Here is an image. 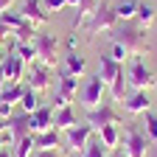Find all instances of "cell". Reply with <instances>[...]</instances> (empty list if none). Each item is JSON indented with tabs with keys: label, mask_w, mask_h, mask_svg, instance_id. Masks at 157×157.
Returning <instances> with one entry per match:
<instances>
[{
	"label": "cell",
	"mask_w": 157,
	"mask_h": 157,
	"mask_svg": "<svg viewBox=\"0 0 157 157\" xmlns=\"http://www.w3.org/2000/svg\"><path fill=\"white\" fill-rule=\"evenodd\" d=\"M109 42H118L124 45L132 56H143L149 51V39H146V31L137 28L135 23H118L109 34Z\"/></svg>",
	"instance_id": "1"
},
{
	"label": "cell",
	"mask_w": 157,
	"mask_h": 157,
	"mask_svg": "<svg viewBox=\"0 0 157 157\" xmlns=\"http://www.w3.org/2000/svg\"><path fill=\"white\" fill-rule=\"evenodd\" d=\"M126 82L132 90H149L157 87V78L149 70V65L143 62V56H129V65H126Z\"/></svg>",
	"instance_id": "2"
},
{
	"label": "cell",
	"mask_w": 157,
	"mask_h": 157,
	"mask_svg": "<svg viewBox=\"0 0 157 157\" xmlns=\"http://www.w3.org/2000/svg\"><path fill=\"white\" fill-rule=\"evenodd\" d=\"M31 45L36 51V62H42L48 67H56L59 62V39L53 34H42V31H36L34 39H31Z\"/></svg>",
	"instance_id": "3"
},
{
	"label": "cell",
	"mask_w": 157,
	"mask_h": 157,
	"mask_svg": "<svg viewBox=\"0 0 157 157\" xmlns=\"http://www.w3.org/2000/svg\"><path fill=\"white\" fill-rule=\"evenodd\" d=\"M118 25V17H115V11H112V6L107 3V0H101L98 3V9L93 11V17L87 20V34L90 36H95V34H107V31H112Z\"/></svg>",
	"instance_id": "4"
},
{
	"label": "cell",
	"mask_w": 157,
	"mask_h": 157,
	"mask_svg": "<svg viewBox=\"0 0 157 157\" xmlns=\"http://www.w3.org/2000/svg\"><path fill=\"white\" fill-rule=\"evenodd\" d=\"M121 143H124L126 157H146V151H149V137L137 124H126V129L121 135Z\"/></svg>",
	"instance_id": "5"
},
{
	"label": "cell",
	"mask_w": 157,
	"mask_h": 157,
	"mask_svg": "<svg viewBox=\"0 0 157 157\" xmlns=\"http://www.w3.org/2000/svg\"><path fill=\"white\" fill-rule=\"evenodd\" d=\"M104 93H107V84L101 82V76H87L84 78V84H82V90H78V104L84 107V112L87 109H93V107H98L104 101Z\"/></svg>",
	"instance_id": "6"
},
{
	"label": "cell",
	"mask_w": 157,
	"mask_h": 157,
	"mask_svg": "<svg viewBox=\"0 0 157 157\" xmlns=\"http://www.w3.org/2000/svg\"><path fill=\"white\" fill-rule=\"evenodd\" d=\"M76 90H78V78H76V76H70L67 70H62V67H59V73H56V95H53V109L67 107V104L73 101Z\"/></svg>",
	"instance_id": "7"
},
{
	"label": "cell",
	"mask_w": 157,
	"mask_h": 157,
	"mask_svg": "<svg viewBox=\"0 0 157 157\" xmlns=\"http://www.w3.org/2000/svg\"><path fill=\"white\" fill-rule=\"evenodd\" d=\"M53 82H56L53 67H48V65H42V62H34V65L25 67V84H28L31 90L42 93V90L53 87Z\"/></svg>",
	"instance_id": "8"
},
{
	"label": "cell",
	"mask_w": 157,
	"mask_h": 157,
	"mask_svg": "<svg viewBox=\"0 0 157 157\" xmlns=\"http://www.w3.org/2000/svg\"><path fill=\"white\" fill-rule=\"evenodd\" d=\"M76 42H78V36H76V31L67 36V51H65V56H62V70H67L70 76H84L87 73V56H82L76 51Z\"/></svg>",
	"instance_id": "9"
},
{
	"label": "cell",
	"mask_w": 157,
	"mask_h": 157,
	"mask_svg": "<svg viewBox=\"0 0 157 157\" xmlns=\"http://www.w3.org/2000/svg\"><path fill=\"white\" fill-rule=\"evenodd\" d=\"M87 124L98 132L101 126H107V124H121V112H118L109 101H101L98 107H93V109H87Z\"/></svg>",
	"instance_id": "10"
},
{
	"label": "cell",
	"mask_w": 157,
	"mask_h": 157,
	"mask_svg": "<svg viewBox=\"0 0 157 157\" xmlns=\"http://www.w3.org/2000/svg\"><path fill=\"white\" fill-rule=\"evenodd\" d=\"M95 135V129L84 121V124H76V126H70L67 132H65V146L70 149V151H78L82 154V149L90 143V137Z\"/></svg>",
	"instance_id": "11"
},
{
	"label": "cell",
	"mask_w": 157,
	"mask_h": 157,
	"mask_svg": "<svg viewBox=\"0 0 157 157\" xmlns=\"http://www.w3.org/2000/svg\"><path fill=\"white\" fill-rule=\"evenodd\" d=\"M121 107H124L126 115H143V112L151 109V98H149L146 90H129L126 98L121 101Z\"/></svg>",
	"instance_id": "12"
},
{
	"label": "cell",
	"mask_w": 157,
	"mask_h": 157,
	"mask_svg": "<svg viewBox=\"0 0 157 157\" xmlns=\"http://www.w3.org/2000/svg\"><path fill=\"white\" fill-rule=\"evenodd\" d=\"M28 129H31V135H39V132L53 129V107H51V104L36 107V109L28 115Z\"/></svg>",
	"instance_id": "13"
},
{
	"label": "cell",
	"mask_w": 157,
	"mask_h": 157,
	"mask_svg": "<svg viewBox=\"0 0 157 157\" xmlns=\"http://www.w3.org/2000/svg\"><path fill=\"white\" fill-rule=\"evenodd\" d=\"M0 65H3L6 82H23V78H25V67H28V65H25L14 51H6V59H3Z\"/></svg>",
	"instance_id": "14"
},
{
	"label": "cell",
	"mask_w": 157,
	"mask_h": 157,
	"mask_svg": "<svg viewBox=\"0 0 157 157\" xmlns=\"http://www.w3.org/2000/svg\"><path fill=\"white\" fill-rule=\"evenodd\" d=\"M20 14H23L34 28H36V25H45L48 20H51V14L42 9V3H39V0H23V6H20Z\"/></svg>",
	"instance_id": "15"
},
{
	"label": "cell",
	"mask_w": 157,
	"mask_h": 157,
	"mask_svg": "<svg viewBox=\"0 0 157 157\" xmlns=\"http://www.w3.org/2000/svg\"><path fill=\"white\" fill-rule=\"evenodd\" d=\"M121 73H124V65L115 62L109 53H101V56H98V76H101V82H104L107 87H109Z\"/></svg>",
	"instance_id": "16"
},
{
	"label": "cell",
	"mask_w": 157,
	"mask_h": 157,
	"mask_svg": "<svg viewBox=\"0 0 157 157\" xmlns=\"http://www.w3.org/2000/svg\"><path fill=\"white\" fill-rule=\"evenodd\" d=\"M9 135H11V143H17V140H23L25 135H31V129H28V112H11V118H9Z\"/></svg>",
	"instance_id": "17"
},
{
	"label": "cell",
	"mask_w": 157,
	"mask_h": 157,
	"mask_svg": "<svg viewBox=\"0 0 157 157\" xmlns=\"http://www.w3.org/2000/svg\"><path fill=\"white\" fill-rule=\"evenodd\" d=\"M25 82H6L3 87H0V104H11V107H17L20 104V98H23V93H25Z\"/></svg>",
	"instance_id": "18"
},
{
	"label": "cell",
	"mask_w": 157,
	"mask_h": 157,
	"mask_svg": "<svg viewBox=\"0 0 157 157\" xmlns=\"http://www.w3.org/2000/svg\"><path fill=\"white\" fill-rule=\"evenodd\" d=\"M76 124H78V121H76V112H73L70 104L53 109V129H56V132H67V129L76 126Z\"/></svg>",
	"instance_id": "19"
},
{
	"label": "cell",
	"mask_w": 157,
	"mask_h": 157,
	"mask_svg": "<svg viewBox=\"0 0 157 157\" xmlns=\"http://www.w3.org/2000/svg\"><path fill=\"white\" fill-rule=\"evenodd\" d=\"M98 3H101V0H78V6H76V20H73V31H78V28L87 25V20L93 17V11L98 9Z\"/></svg>",
	"instance_id": "20"
},
{
	"label": "cell",
	"mask_w": 157,
	"mask_h": 157,
	"mask_svg": "<svg viewBox=\"0 0 157 157\" xmlns=\"http://www.w3.org/2000/svg\"><path fill=\"white\" fill-rule=\"evenodd\" d=\"M118 23H135V14H137V0H121L118 6H112Z\"/></svg>",
	"instance_id": "21"
},
{
	"label": "cell",
	"mask_w": 157,
	"mask_h": 157,
	"mask_svg": "<svg viewBox=\"0 0 157 157\" xmlns=\"http://www.w3.org/2000/svg\"><path fill=\"white\" fill-rule=\"evenodd\" d=\"M154 6H149V3H137V14H135V25L137 28H143V31H149L151 25H154Z\"/></svg>",
	"instance_id": "22"
},
{
	"label": "cell",
	"mask_w": 157,
	"mask_h": 157,
	"mask_svg": "<svg viewBox=\"0 0 157 157\" xmlns=\"http://www.w3.org/2000/svg\"><path fill=\"white\" fill-rule=\"evenodd\" d=\"M95 135L101 137V143H104L107 149H118V143H121V129H118L115 124H107V126H101Z\"/></svg>",
	"instance_id": "23"
},
{
	"label": "cell",
	"mask_w": 157,
	"mask_h": 157,
	"mask_svg": "<svg viewBox=\"0 0 157 157\" xmlns=\"http://www.w3.org/2000/svg\"><path fill=\"white\" fill-rule=\"evenodd\" d=\"M109 154H112V149H107V146L101 143V137H98V135H93L90 143L82 149V157H109Z\"/></svg>",
	"instance_id": "24"
},
{
	"label": "cell",
	"mask_w": 157,
	"mask_h": 157,
	"mask_svg": "<svg viewBox=\"0 0 157 157\" xmlns=\"http://www.w3.org/2000/svg\"><path fill=\"white\" fill-rule=\"evenodd\" d=\"M59 132L56 129H48V132H39V135H34V146L36 149H59Z\"/></svg>",
	"instance_id": "25"
},
{
	"label": "cell",
	"mask_w": 157,
	"mask_h": 157,
	"mask_svg": "<svg viewBox=\"0 0 157 157\" xmlns=\"http://www.w3.org/2000/svg\"><path fill=\"white\" fill-rule=\"evenodd\" d=\"M20 109H23V112H34L36 107H42V101H39V93L36 90H31V87H25V93H23V98H20V104H17Z\"/></svg>",
	"instance_id": "26"
},
{
	"label": "cell",
	"mask_w": 157,
	"mask_h": 157,
	"mask_svg": "<svg viewBox=\"0 0 157 157\" xmlns=\"http://www.w3.org/2000/svg\"><path fill=\"white\" fill-rule=\"evenodd\" d=\"M109 93H112V101H118V104H121L124 98H126V93H129V82H126V70H124V73H121V76H118L115 82L109 84Z\"/></svg>",
	"instance_id": "27"
},
{
	"label": "cell",
	"mask_w": 157,
	"mask_h": 157,
	"mask_svg": "<svg viewBox=\"0 0 157 157\" xmlns=\"http://www.w3.org/2000/svg\"><path fill=\"white\" fill-rule=\"evenodd\" d=\"M14 149V157H31L34 151H36V146H34V135H25L23 140H17V143H11Z\"/></svg>",
	"instance_id": "28"
},
{
	"label": "cell",
	"mask_w": 157,
	"mask_h": 157,
	"mask_svg": "<svg viewBox=\"0 0 157 157\" xmlns=\"http://www.w3.org/2000/svg\"><path fill=\"white\" fill-rule=\"evenodd\" d=\"M0 20H3V23H6V25H9L11 31H17V28H23V25H31L28 20H25L23 14H20V11H11V9L0 14Z\"/></svg>",
	"instance_id": "29"
},
{
	"label": "cell",
	"mask_w": 157,
	"mask_h": 157,
	"mask_svg": "<svg viewBox=\"0 0 157 157\" xmlns=\"http://www.w3.org/2000/svg\"><path fill=\"white\" fill-rule=\"evenodd\" d=\"M143 132L151 143H157V112H143Z\"/></svg>",
	"instance_id": "30"
},
{
	"label": "cell",
	"mask_w": 157,
	"mask_h": 157,
	"mask_svg": "<svg viewBox=\"0 0 157 157\" xmlns=\"http://www.w3.org/2000/svg\"><path fill=\"white\" fill-rule=\"evenodd\" d=\"M14 53L23 59L25 65H34V62H36V51H34V45H31V42H17Z\"/></svg>",
	"instance_id": "31"
},
{
	"label": "cell",
	"mask_w": 157,
	"mask_h": 157,
	"mask_svg": "<svg viewBox=\"0 0 157 157\" xmlns=\"http://www.w3.org/2000/svg\"><path fill=\"white\" fill-rule=\"evenodd\" d=\"M109 56L115 59V62H121V65H124V62H129V56H132V53H129V51H126L124 45L112 42V48H109Z\"/></svg>",
	"instance_id": "32"
},
{
	"label": "cell",
	"mask_w": 157,
	"mask_h": 157,
	"mask_svg": "<svg viewBox=\"0 0 157 157\" xmlns=\"http://www.w3.org/2000/svg\"><path fill=\"white\" fill-rule=\"evenodd\" d=\"M39 3H42V9L51 14V11H62L65 9V0H39Z\"/></svg>",
	"instance_id": "33"
},
{
	"label": "cell",
	"mask_w": 157,
	"mask_h": 157,
	"mask_svg": "<svg viewBox=\"0 0 157 157\" xmlns=\"http://www.w3.org/2000/svg\"><path fill=\"white\" fill-rule=\"evenodd\" d=\"M36 157H67L62 149H36Z\"/></svg>",
	"instance_id": "34"
},
{
	"label": "cell",
	"mask_w": 157,
	"mask_h": 157,
	"mask_svg": "<svg viewBox=\"0 0 157 157\" xmlns=\"http://www.w3.org/2000/svg\"><path fill=\"white\" fill-rule=\"evenodd\" d=\"M11 34H14V31H11V28H9V25L3 23V20H0V42H3V45H6V42H9V39H11Z\"/></svg>",
	"instance_id": "35"
},
{
	"label": "cell",
	"mask_w": 157,
	"mask_h": 157,
	"mask_svg": "<svg viewBox=\"0 0 157 157\" xmlns=\"http://www.w3.org/2000/svg\"><path fill=\"white\" fill-rule=\"evenodd\" d=\"M11 112H14L11 104H0V118H11Z\"/></svg>",
	"instance_id": "36"
},
{
	"label": "cell",
	"mask_w": 157,
	"mask_h": 157,
	"mask_svg": "<svg viewBox=\"0 0 157 157\" xmlns=\"http://www.w3.org/2000/svg\"><path fill=\"white\" fill-rule=\"evenodd\" d=\"M9 143H11V135H9V132H0V151H3Z\"/></svg>",
	"instance_id": "37"
},
{
	"label": "cell",
	"mask_w": 157,
	"mask_h": 157,
	"mask_svg": "<svg viewBox=\"0 0 157 157\" xmlns=\"http://www.w3.org/2000/svg\"><path fill=\"white\" fill-rule=\"evenodd\" d=\"M14 6V0H0V14H3V11H9Z\"/></svg>",
	"instance_id": "38"
},
{
	"label": "cell",
	"mask_w": 157,
	"mask_h": 157,
	"mask_svg": "<svg viewBox=\"0 0 157 157\" xmlns=\"http://www.w3.org/2000/svg\"><path fill=\"white\" fill-rule=\"evenodd\" d=\"M0 132H9V118H0Z\"/></svg>",
	"instance_id": "39"
},
{
	"label": "cell",
	"mask_w": 157,
	"mask_h": 157,
	"mask_svg": "<svg viewBox=\"0 0 157 157\" xmlns=\"http://www.w3.org/2000/svg\"><path fill=\"white\" fill-rule=\"evenodd\" d=\"M109 157H126V151H124V149H112V154H109Z\"/></svg>",
	"instance_id": "40"
},
{
	"label": "cell",
	"mask_w": 157,
	"mask_h": 157,
	"mask_svg": "<svg viewBox=\"0 0 157 157\" xmlns=\"http://www.w3.org/2000/svg\"><path fill=\"white\" fill-rule=\"evenodd\" d=\"M67 6H70V9H76V6H78V0H65V9H67Z\"/></svg>",
	"instance_id": "41"
},
{
	"label": "cell",
	"mask_w": 157,
	"mask_h": 157,
	"mask_svg": "<svg viewBox=\"0 0 157 157\" xmlns=\"http://www.w3.org/2000/svg\"><path fill=\"white\" fill-rule=\"evenodd\" d=\"M0 157H14V151H11V149H3V151H0Z\"/></svg>",
	"instance_id": "42"
},
{
	"label": "cell",
	"mask_w": 157,
	"mask_h": 157,
	"mask_svg": "<svg viewBox=\"0 0 157 157\" xmlns=\"http://www.w3.org/2000/svg\"><path fill=\"white\" fill-rule=\"evenodd\" d=\"M3 59H6V45L0 42V62H3Z\"/></svg>",
	"instance_id": "43"
},
{
	"label": "cell",
	"mask_w": 157,
	"mask_h": 157,
	"mask_svg": "<svg viewBox=\"0 0 157 157\" xmlns=\"http://www.w3.org/2000/svg\"><path fill=\"white\" fill-rule=\"evenodd\" d=\"M6 84V76H3V65H0V87Z\"/></svg>",
	"instance_id": "44"
},
{
	"label": "cell",
	"mask_w": 157,
	"mask_h": 157,
	"mask_svg": "<svg viewBox=\"0 0 157 157\" xmlns=\"http://www.w3.org/2000/svg\"><path fill=\"white\" fill-rule=\"evenodd\" d=\"M31 157H36V151H34V154H31Z\"/></svg>",
	"instance_id": "45"
},
{
	"label": "cell",
	"mask_w": 157,
	"mask_h": 157,
	"mask_svg": "<svg viewBox=\"0 0 157 157\" xmlns=\"http://www.w3.org/2000/svg\"><path fill=\"white\" fill-rule=\"evenodd\" d=\"M154 56H157V53H154Z\"/></svg>",
	"instance_id": "46"
}]
</instances>
